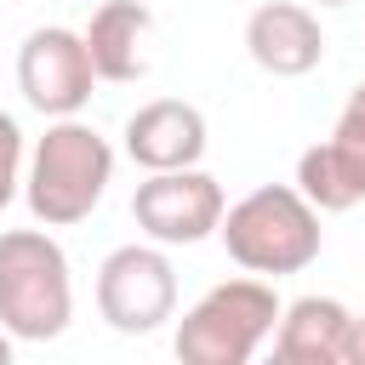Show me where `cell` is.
<instances>
[{"mask_svg": "<svg viewBox=\"0 0 365 365\" xmlns=\"http://www.w3.org/2000/svg\"><path fill=\"white\" fill-rule=\"evenodd\" d=\"M108 182H114V143L91 120L68 114V120H51L46 137L29 148L23 200H29L34 222L74 228V222H86L103 205Z\"/></svg>", "mask_w": 365, "mask_h": 365, "instance_id": "1", "label": "cell"}, {"mask_svg": "<svg viewBox=\"0 0 365 365\" xmlns=\"http://www.w3.org/2000/svg\"><path fill=\"white\" fill-rule=\"evenodd\" d=\"M319 205L297 188V182H262L251 194H240L228 211H222V251L245 268V274H262V279H279V274H302L319 245H325V228H319Z\"/></svg>", "mask_w": 365, "mask_h": 365, "instance_id": "2", "label": "cell"}, {"mask_svg": "<svg viewBox=\"0 0 365 365\" xmlns=\"http://www.w3.org/2000/svg\"><path fill=\"white\" fill-rule=\"evenodd\" d=\"M74 319V274L68 251L51 228H6L0 234V325L17 342H57Z\"/></svg>", "mask_w": 365, "mask_h": 365, "instance_id": "3", "label": "cell"}, {"mask_svg": "<svg viewBox=\"0 0 365 365\" xmlns=\"http://www.w3.org/2000/svg\"><path fill=\"white\" fill-rule=\"evenodd\" d=\"M279 297L274 279L245 274L211 285L182 319H177V359L182 365H245L279 325Z\"/></svg>", "mask_w": 365, "mask_h": 365, "instance_id": "4", "label": "cell"}, {"mask_svg": "<svg viewBox=\"0 0 365 365\" xmlns=\"http://www.w3.org/2000/svg\"><path fill=\"white\" fill-rule=\"evenodd\" d=\"M97 314L120 336H148L177 319V268L160 240L114 245L97 268Z\"/></svg>", "mask_w": 365, "mask_h": 365, "instance_id": "5", "label": "cell"}, {"mask_svg": "<svg viewBox=\"0 0 365 365\" xmlns=\"http://www.w3.org/2000/svg\"><path fill=\"white\" fill-rule=\"evenodd\" d=\"M222 211H228V194L211 171L200 165H182V171H148L131 194V217L143 228V240H160V245H200L222 228Z\"/></svg>", "mask_w": 365, "mask_h": 365, "instance_id": "6", "label": "cell"}, {"mask_svg": "<svg viewBox=\"0 0 365 365\" xmlns=\"http://www.w3.org/2000/svg\"><path fill=\"white\" fill-rule=\"evenodd\" d=\"M91 86H97V68H91V51H86V34L63 29V23H46V29H29L23 46H17V91L34 114L46 120H68L91 103Z\"/></svg>", "mask_w": 365, "mask_h": 365, "instance_id": "7", "label": "cell"}, {"mask_svg": "<svg viewBox=\"0 0 365 365\" xmlns=\"http://www.w3.org/2000/svg\"><path fill=\"white\" fill-rule=\"evenodd\" d=\"M245 51L274 80H302L325 63V29L302 0H262L245 17Z\"/></svg>", "mask_w": 365, "mask_h": 365, "instance_id": "8", "label": "cell"}, {"mask_svg": "<svg viewBox=\"0 0 365 365\" xmlns=\"http://www.w3.org/2000/svg\"><path fill=\"white\" fill-rule=\"evenodd\" d=\"M211 148V125L182 97H154L125 120V160L143 171H182L200 165Z\"/></svg>", "mask_w": 365, "mask_h": 365, "instance_id": "9", "label": "cell"}, {"mask_svg": "<svg viewBox=\"0 0 365 365\" xmlns=\"http://www.w3.org/2000/svg\"><path fill=\"white\" fill-rule=\"evenodd\" d=\"M297 188L319 211H354L365 200V114L342 103L331 137L297 154Z\"/></svg>", "mask_w": 365, "mask_h": 365, "instance_id": "10", "label": "cell"}, {"mask_svg": "<svg viewBox=\"0 0 365 365\" xmlns=\"http://www.w3.org/2000/svg\"><path fill=\"white\" fill-rule=\"evenodd\" d=\"M148 29H154V11H148L143 0H103V6L91 11V23L80 29L97 80H108V86L143 80V74H148V57H143Z\"/></svg>", "mask_w": 365, "mask_h": 365, "instance_id": "11", "label": "cell"}, {"mask_svg": "<svg viewBox=\"0 0 365 365\" xmlns=\"http://www.w3.org/2000/svg\"><path fill=\"white\" fill-rule=\"evenodd\" d=\"M348 302L336 297H297L279 308V325H274V359L279 365H342V348H348Z\"/></svg>", "mask_w": 365, "mask_h": 365, "instance_id": "12", "label": "cell"}, {"mask_svg": "<svg viewBox=\"0 0 365 365\" xmlns=\"http://www.w3.org/2000/svg\"><path fill=\"white\" fill-rule=\"evenodd\" d=\"M23 171H29V148H23V125L0 108V211L23 194Z\"/></svg>", "mask_w": 365, "mask_h": 365, "instance_id": "13", "label": "cell"}, {"mask_svg": "<svg viewBox=\"0 0 365 365\" xmlns=\"http://www.w3.org/2000/svg\"><path fill=\"white\" fill-rule=\"evenodd\" d=\"M342 365H365V314H354V325H348V348H342Z\"/></svg>", "mask_w": 365, "mask_h": 365, "instance_id": "14", "label": "cell"}, {"mask_svg": "<svg viewBox=\"0 0 365 365\" xmlns=\"http://www.w3.org/2000/svg\"><path fill=\"white\" fill-rule=\"evenodd\" d=\"M11 348H17V336H11V331H6V325H0V365H6V359H11Z\"/></svg>", "mask_w": 365, "mask_h": 365, "instance_id": "15", "label": "cell"}, {"mask_svg": "<svg viewBox=\"0 0 365 365\" xmlns=\"http://www.w3.org/2000/svg\"><path fill=\"white\" fill-rule=\"evenodd\" d=\"M314 6H354V0H314Z\"/></svg>", "mask_w": 365, "mask_h": 365, "instance_id": "16", "label": "cell"}]
</instances>
